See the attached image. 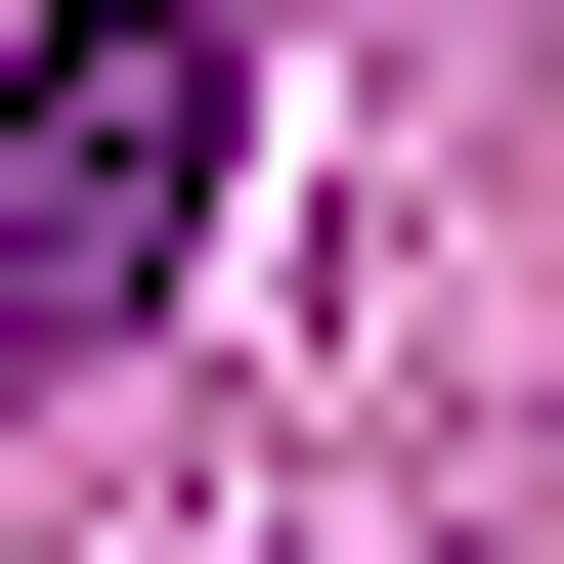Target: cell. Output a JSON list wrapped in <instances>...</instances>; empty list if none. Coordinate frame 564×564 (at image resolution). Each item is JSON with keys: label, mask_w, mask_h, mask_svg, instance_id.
Wrapping results in <instances>:
<instances>
[{"label": "cell", "mask_w": 564, "mask_h": 564, "mask_svg": "<svg viewBox=\"0 0 564 564\" xmlns=\"http://www.w3.org/2000/svg\"><path fill=\"white\" fill-rule=\"evenodd\" d=\"M217 217V0H44V87H0V348H131Z\"/></svg>", "instance_id": "obj_1"}]
</instances>
